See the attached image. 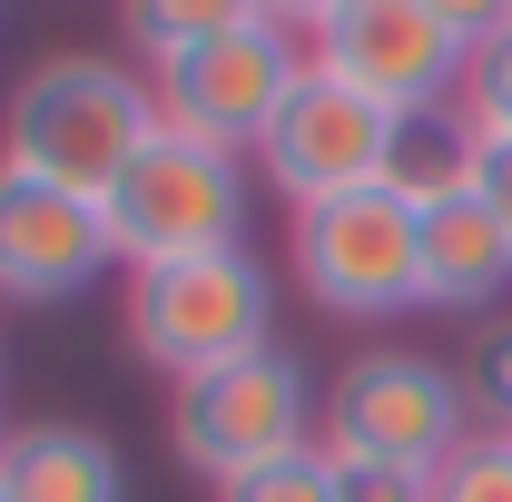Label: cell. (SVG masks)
Segmentation results:
<instances>
[{
  "label": "cell",
  "mask_w": 512,
  "mask_h": 502,
  "mask_svg": "<svg viewBox=\"0 0 512 502\" xmlns=\"http://www.w3.org/2000/svg\"><path fill=\"white\" fill-rule=\"evenodd\" d=\"M256 10H266V20H286V30H306V40H316L325 20H335V10H345V0H256Z\"/></svg>",
  "instance_id": "22"
},
{
  "label": "cell",
  "mask_w": 512,
  "mask_h": 502,
  "mask_svg": "<svg viewBox=\"0 0 512 502\" xmlns=\"http://www.w3.org/2000/svg\"><path fill=\"white\" fill-rule=\"evenodd\" d=\"M473 158H483V138L463 109H424V119L394 128V168H384V188L404 197V207H444V197L473 188Z\"/></svg>",
  "instance_id": "13"
},
{
  "label": "cell",
  "mask_w": 512,
  "mask_h": 502,
  "mask_svg": "<svg viewBox=\"0 0 512 502\" xmlns=\"http://www.w3.org/2000/svg\"><path fill=\"white\" fill-rule=\"evenodd\" d=\"M296 79H306V50H296L286 20H247V30L207 40V50H188V60L148 69L158 119L188 128V138H217V148H237V158L266 148V128H276V109H286Z\"/></svg>",
  "instance_id": "8"
},
{
  "label": "cell",
  "mask_w": 512,
  "mask_h": 502,
  "mask_svg": "<svg viewBox=\"0 0 512 502\" xmlns=\"http://www.w3.org/2000/svg\"><path fill=\"white\" fill-rule=\"evenodd\" d=\"M434 502H512V434H463L434 473Z\"/></svg>",
  "instance_id": "17"
},
{
  "label": "cell",
  "mask_w": 512,
  "mask_h": 502,
  "mask_svg": "<svg viewBox=\"0 0 512 502\" xmlns=\"http://www.w3.org/2000/svg\"><path fill=\"white\" fill-rule=\"evenodd\" d=\"M158 138V89L128 60H99V50H50V60L20 69L10 89V138L0 158L50 178L69 197H109L119 168Z\"/></svg>",
  "instance_id": "1"
},
{
  "label": "cell",
  "mask_w": 512,
  "mask_h": 502,
  "mask_svg": "<svg viewBox=\"0 0 512 502\" xmlns=\"http://www.w3.org/2000/svg\"><path fill=\"white\" fill-rule=\"evenodd\" d=\"M473 138H512V20L493 40H473V60H463V99H453Z\"/></svg>",
  "instance_id": "16"
},
{
  "label": "cell",
  "mask_w": 512,
  "mask_h": 502,
  "mask_svg": "<svg viewBox=\"0 0 512 502\" xmlns=\"http://www.w3.org/2000/svg\"><path fill=\"white\" fill-rule=\"evenodd\" d=\"M473 197L512 227V138H483V158H473Z\"/></svg>",
  "instance_id": "20"
},
{
  "label": "cell",
  "mask_w": 512,
  "mask_h": 502,
  "mask_svg": "<svg viewBox=\"0 0 512 502\" xmlns=\"http://www.w3.org/2000/svg\"><path fill=\"white\" fill-rule=\"evenodd\" d=\"M473 434L463 375L414 355V345H365L335 394H325V453H365V463H414L444 473V453Z\"/></svg>",
  "instance_id": "6"
},
{
  "label": "cell",
  "mask_w": 512,
  "mask_h": 502,
  "mask_svg": "<svg viewBox=\"0 0 512 502\" xmlns=\"http://www.w3.org/2000/svg\"><path fill=\"white\" fill-rule=\"evenodd\" d=\"M463 404H473V434H512V315H483L463 335Z\"/></svg>",
  "instance_id": "15"
},
{
  "label": "cell",
  "mask_w": 512,
  "mask_h": 502,
  "mask_svg": "<svg viewBox=\"0 0 512 502\" xmlns=\"http://www.w3.org/2000/svg\"><path fill=\"white\" fill-rule=\"evenodd\" d=\"M168 443H178L188 473L237 483V473H266V463L325 453V394L286 345H256L237 365H207V375L168 384Z\"/></svg>",
  "instance_id": "2"
},
{
  "label": "cell",
  "mask_w": 512,
  "mask_h": 502,
  "mask_svg": "<svg viewBox=\"0 0 512 502\" xmlns=\"http://www.w3.org/2000/svg\"><path fill=\"white\" fill-rule=\"evenodd\" d=\"M306 60L335 69V79H355L394 119H424V109H453V99H463L473 40L444 30L424 0H345L316 40H306Z\"/></svg>",
  "instance_id": "9"
},
{
  "label": "cell",
  "mask_w": 512,
  "mask_h": 502,
  "mask_svg": "<svg viewBox=\"0 0 512 502\" xmlns=\"http://www.w3.org/2000/svg\"><path fill=\"white\" fill-rule=\"evenodd\" d=\"M424 10H434L444 30H463V40H493V30L512 20V0H424Z\"/></svg>",
  "instance_id": "21"
},
{
  "label": "cell",
  "mask_w": 512,
  "mask_h": 502,
  "mask_svg": "<svg viewBox=\"0 0 512 502\" xmlns=\"http://www.w3.org/2000/svg\"><path fill=\"white\" fill-rule=\"evenodd\" d=\"M128 345L158 365L168 384L237 365L256 345H276V276L256 247H207L168 256V266H128Z\"/></svg>",
  "instance_id": "3"
},
{
  "label": "cell",
  "mask_w": 512,
  "mask_h": 502,
  "mask_svg": "<svg viewBox=\"0 0 512 502\" xmlns=\"http://www.w3.org/2000/svg\"><path fill=\"white\" fill-rule=\"evenodd\" d=\"M247 20H266L256 0H119V40H128L148 69L188 60V50L227 40V30H247Z\"/></svg>",
  "instance_id": "14"
},
{
  "label": "cell",
  "mask_w": 512,
  "mask_h": 502,
  "mask_svg": "<svg viewBox=\"0 0 512 502\" xmlns=\"http://www.w3.org/2000/svg\"><path fill=\"white\" fill-rule=\"evenodd\" d=\"M286 256H296V286L325 315L394 325V315L424 306V217L394 188H355V197H325V207H296Z\"/></svg>",
  "instance_id": "5"
},
{
  "label": "cell",
  "mask_w": 512,
  "mask_h": 502,
  "mask_svg": "<svg viewBox=\"0 0 512 502\" xmlns=\"http://www.w3.org/2000/svg\"><path fill=\"white\" fill-rule=\"evenodd\" d=\"M247 197H256V178L237 148L158 119V138L119 168V188L99 197V217H109L119 266H168V256L247 247Z\"/></svg>",
  "instance_id": "4"
},
{
  "label": "cell",
  "mask_w": 512,
  "mask_h": 502,
  "mask_svg": "<svg viewBox=\"0 0 512 502\" xmlns=\"http://www.w3.org/2000/svg\"><path fill=\"white\" fill-rule=\"evenodd\" d=\"M335 473V502H434V473L414 463H365V453H325Z\"/></svg>",
  "instance_id": "18"
},
{
  "label": "cell",
  "mask_w": 512,
  "mask_h": 502,
  "mask_svg": "<svg viewBox=\"0 0 512 502\" xmlns=\"http://www.w3.org/2000/svg\"><path fill=\"white\" fill-rule=\"evenodd\" d=\"M0 502H10V493H0Z\"/></svg>",
  "instance_id": "24"
},
{
  "label": "cell",
  "mask_w": 512,
  "mask_h": 502,
  "mask_svg": "<svg viewBox=\"0 0 512 502\" xmlns=\"http://www.w3.org/2000/svg\"><path fill=\"white\" fill-rule=\"evenodd\" d=\"M0 453H10V424H0Z\"/></svg>",
  "instance_id": "23"
},
{
  "label": "cell",
  "mask_w": 512,
  "mask_h": 502,
  "mask_svg": "<svg viewBox=\"0 0 512 502\" xmlns=\"http://www.w3.org/2000/svg\"><path fill=\"white\" fill-rule=\"evenodd\" d=\"M394 109L365 99L355 79H335V69L306 60V79L286 89V109L266 128V148H256V168H266V188L286 197V207H325V197H355V188H384V168H394Z\"/></svg>",
  "instance_id": "7"
},
{
  "label": "cell",
  "mask_w": 512,
  "mask_h": 502,
  "mask_svg": "<svg viewBox=\"0 0 512 502\" xmlns=\"http://www.w3.org/2000/svg\"><path fill=\"white\" fill-rule=\"evenodd\" d=\"M119 266L99 197H69L0 158V296L10 306H69Z\"/></svg>",
  "instance_id": "10"
},
{
  "label": "cell",
  "mask_w": 512,
  "mask_h": 502,
  "mask_svg": "<svg viewBox=\"0 0 512 502\" xmlns=\"http://www.w3.org/2000/svg\"><path fill=\"white\" fill-rule=\"evenodd\" d=\"M424 217V306H453V315H493L512 296V227L463 188L444 207H414Z\"/></svg>",
  "instance_id": "11"
},
{
  "label": "cell",
  "mask_w": 512,
  "mask_h": 502,
  "mask_svg": "<svg viewBox=\"0 0 512 502\" xmlns=\"http://www.w3.org/2000/svg\"><path fill=\"white\" fill-rule=\"evenodd\" d=\"M0 493L10 502H128V473L89 424H20L0 453Z\"/></svg>",
  "instance_id": "12"
},
{
  "label": "cell",
  "mask_w": 512,
  "mask_h": 502,
  "mask_svg": "<svg viewBox=\"0 0 512 502\" xmlns=\"http://www.w3.org/2000/svg\"><path fill=\"white\" fill-rule=\"evenodd\" d=\"M217 502H335V473H325V453H296V463H266V473L217 483Z\"/></svg>",
  "instance_id": "19"
}]
</instances>
